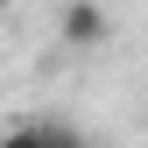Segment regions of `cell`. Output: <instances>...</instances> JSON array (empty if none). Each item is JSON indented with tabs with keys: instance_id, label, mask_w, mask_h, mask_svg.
Listing matches in <instances>:
<instances>
[{
	"instance_id": "7a4b0ae2",
	"label": "cell",
	"mask_w": 148,
	"mask_h": 148,
	"mask_svg": "<svg viewBox=\"0 0 148 148\" xmlns=\"http://www.w3.org/2000/svg\"><path fill=\"white\" fill-rule=\"evenodd\" d=\"M0 148H49V141H42V120H28V127H7V134H0Z\"/></svg>"
},
{
	"instance_id": "3957f363",
	"label": "cell",
	"mask_w": 148,
	"mask_h": 148,
	"mask_svg": "<svg viewBox=\"0 0 148 148\" xmlns=\"http://www.w3.org/2000/svg\"><path fill=\"white\" fill-rule=\"evenodd\" d=\"M42 141H49V148H92L78 127H64V120H42Z\"/></svg>"
},
{
	"instance_id": "277c9868",
	"label": "cell",
	"mask_w": 148,
	"mask_h": 148,
	"mask_svg": "<svg viewBox=\"0 0 148 148\" xmlns=\"http://www.w3.org/2000/svg\"><path fill=\"white\" fill-rule=\"evenodd\" d=\"M0 7H14V0H0Z\"/></svg>"
},
{
	"instance_id": "6da1fadb",
	"label": "cell",
	"mask_w": 148,
	"mask_h": 148,
	"mask_svg": "<svg viewBox=\"0 0 148 148\" xmlns=\"http://www.w3.org/2000/svg\"><path fill=\"white\" fill-rule=\"evenodd\" d=\"M106 35H113L106 0H64V7H57V42L64 49H99Z\"/></svg>"
}]
</instances>
